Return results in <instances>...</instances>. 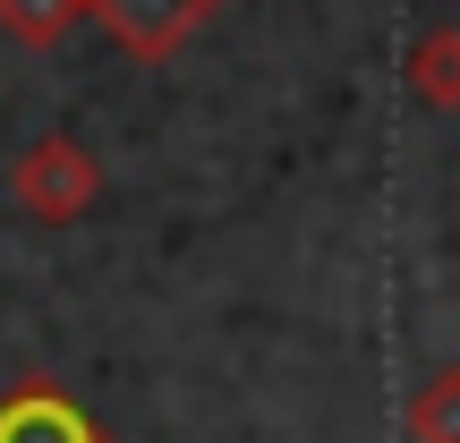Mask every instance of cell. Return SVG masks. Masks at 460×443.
Segmentation results:
<instances>
[{"mask_svg":"<svg viewBox=\"0 0 460 443\" xmlns=\"http://www.w3.org/2000/svg\"><path fill=\"white\" fill-rule=\"evenodd\" d=\"M410 435L418 443H460V367H435L410 393Z\"/></svg>","mask_w":460,"mask_h":443,"instance_id":"8992f818","label":"cell"},{"mask_svg":"<svg viewBox=\"0 0 460 443\" xmlns=\"http://www.w3.org/2000/svg\"><path fill=\"white\" fill-rule=\"evenodd\" d=\"M85 17V0H0V34H9L17 51H51L68 43Z\"/></svg>","mask_w":460,"mask_h":443,"instance_id":"5b68a950","label":"cell"},{"mask_svg":"<svg viewBox=\"0 0 460 443\" xmlns=\"http://www.w3.org/2000/svg\"><path fill=\"white\" fill-rule=\"evenodd\" d=\"M0 443H102V427L51 384H26V393L0 401Z\"/></svg>","mask_w":460,"mask_h":443,"instance_id":"3957f363","label":"cell"},{"mask_svg":"<svg viewBox=\"0 0 460 443\" xmlns=\"http://www.w3.org/2000/svg\"><path fill=\"white\" fill-rule=\"evenodd\" d=\"M410 94L427 102V111H460V26H435V34H418V51H410Z\"/></svg>","mask_w":460,"mask_h":443,"instance_id":"277c9868","label":"cell"},{"mask_svg":"<svg viewBox=\"0 0 460 443\" xmlns=\"http://www.w3.org/2000/svg\"><path fill=\"white\" fill-rule=\"evenodd\" d=\"M85 17H94L128 60H180L222 17V0H85Z\"/></svg>","mask_w":460,"mask_h":443,"instance_id":"7a4b0ae2","label":"cell"},{"mask_svg":"<svg viewBox=\"0 0 460 443\" xmlns=\"http://www.w3.org/2000/svg\"><path fill=\"white\" fill-rule=\"evenodd\" d=\"M9 197L26 205L34 222H77L85 205L102 197V163L77 146V137H34L9 171Z\"/></svg>","mask_w":460,"mask_h":443,"instance_id":"6da1fadb","label":"cell"}]
</instances>
